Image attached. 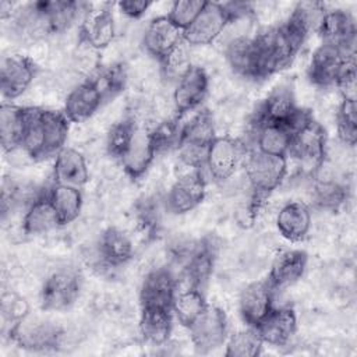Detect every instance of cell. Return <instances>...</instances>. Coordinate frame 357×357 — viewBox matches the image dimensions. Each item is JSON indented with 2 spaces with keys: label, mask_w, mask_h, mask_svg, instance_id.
Listing matches in <instances>:
<instances>
[{
  "label": "cell",
  "mask_w": 357,
  "mask_h": 357,
  "mask_svg": "<svg viewBox=\"0 0 357 357\" xmlns=\"http://www.w3.org/2000/svg\"><path fill=\"white\" fill-rule=\"evenodd\" d=\"M276 227L289 241H301L311 227V212L303 202H289L280 208L276 216Z\"/></svg>",
  "instance_id": "obj_28"
},
{
  "label": "cell",
  "mask_w": 357,
  "mask_h": 357,
  "mask_svg": "<svg viewBox=\"0 0 357 357\" xmlns=\"http://www.w3.org/2000/svg\"><path fill=\"white\" fill-rule=\"evenodd\" d=\"M181 124L177 119H169L159 123L152 131H149L151 141L155 146L156 153L169 151L172 148L178 146L180 137H181Z\"/></svg>",
  "instance_id": "obj_42"
},
{
  "label": "cell",
  "mask_w": 357,
  "mask_h": 357,
  "mask_svg": "<svg viewBox=\"0 0 357 357\" xmlns=\"http://www.w3.org/2000/svg\"><path fill=\"white\" fill-rule=\"evenodd\" d=\"M255 148L257 151L273 156H289L291 132L282 124L269 121H255Z\"/></svg>",
  "instance_id": "obj_33"
},
{
  "label": "cell",
  "mask_w": 357,
  "mask_h": 357,
  "mask_svg": "<svg viewBox=\"0 0 357 357\" xmlns=\"http://www.w3.org/2000/svg\"><path fill=\"white\" fill-rule=\"evenodd\" d=\"M265 75L286 68L301 49L305 38L300 35L287 22L269 28L255 36Z\"/></svg>",
  "instance_id": "obj_2"
},
{
  "label": "cell",
  "mask_w": 357,
  "mask_h": 357,
  "mask_svg": "<svg viewBox=\"0 0 357 357\" xmlns=\"http://www.w3.org/2000/svg\"><path fill=\"white\" fill-rule=\"evenodd\" d=\"M105 98L92 78L78 84L67 96L63 113L70 123H82L88 120L102 106Z\"/></svg>",
  "instance_id": "obj_20"
},
{
  "label": "cell",
  "mask_w": 357,
  "mask_h": 357,
  "mask_svg": "<svg viewBox=\"0 0 357 357\" xmlns=\"http://www.w3.org/2000/svg\"><path fill=\"white\" fill-rule=\"evenodd\" d=\"M208 92V75L199 66H191L177 81L173 92L174 107L178 114L192 112L201 106Z\"/></svg>",
  "instance_id": "obj_18"
},
{
  "label": "cell",
  "mask_w": 357,
  "mask_h": 357,
  "mask_svg": "<svg viewBox=\"0 0 357 357\" xmlns=\"http://www.w3.org/2000/svg\"><path fill=\"white\" fill-rule=\"evenodd\" d=\"M135 131H137V126L131 119H124L114 123L107 132V139H106L107 152L113 158L120 159L126 152V149L128 148Z\"/></svg>",
  "instance_id": "obj_40"
},
{
  "label": "cell",
  "mask_w": 357,
  "mask_h": 357,
  "mask_svg": "<svg viewBox=\"0 0 357 357\" xmlns=\"http://www.w3.org/2000/svg\"><path fill=\"white\" fill-rule=\"evenodd\" d=\"M132 243L130 237L117 227H107L99 238V259L112 268L121 266L132 258Z\"/></svg>",
  "instance_id": "obj_30"
},
{
  "label": "cell",
  "mask_w": 357,
  "mask_h": 357,
  "mask_svg": "<svg viewBox=\"0 0 357 357\" xmlns=\"http://www.w3.org/2000/svg\"><path fill=\"white\" fill-rule=\"evenodd\" d=\"M173 311L160 307H141L139 331L144 339L155 346L165 344L172 333Z\"/></svg>",
  "instance_id": "obj_31"
},
{
  "label": "cell",
  "mask_w": 357,
  "mask_h": 357,
  "mask_svg": "<svg viewBox=\"0 0 357 357\" xmlns=\"http://www.w3.org/2000/svg\"><path fill=\"white\" fill-rule=\"evenodd\" d=\"M53 180L56 184L81 188L89 180L85 158L74 148L64 146L54 155Z\"/></svg>",
  "instance_id": "obj_24"
},
{
  "label": "cell",
  "mask_w": 357,
  "mask_h": 357,
  "mask_svg": "<svg viewBox=\"0 0 357 357\" xmlns=\"http://www.w3.org/2000/svg\"><path fill=\"white\" fill-rule=\"evenodd\" d=\"M11 339L22 349L46 351L56 349L63 337V331L56 324L36 318H21L11 326Z\"/></svg>",
  "instance_id": "obj_9"
},
{
  "label": "cell",
  "mask_w": 357,
  "mask_h": 357,
  "mask_svg": "<svg viewBox=\"0 0 357 357\" xmlns=\"http://www.w3.org/2000/svg\"><path fill=\"white\" fill-rule=\"evenodd\" d=\"M91 78L96 82L105 100H107L123 91L127 81V71L123 64L117 63L102 68Z\"/></svg>",
  "instance_id": "obj_39"
},
{
  "label": "cell",
  "mask_w": 357,
  "mask_h": 357,
  "mask_svg": "<svg viewBox=\"0 0 357 357\" xmlns=\"http://www.w3.org/2000/svg\"><path fill=\"white\" fill-rule=\"evenodd\" d=\"M208 303L205 301L202 289L187 286L184 290L176 291L172 311L177 321L188 328L205 310Z\"/></svg>",
  "instance_id": "obj_35"
},
{
  "label": "cell",
  "mask_w": 357,
  "mask_h": 357,
  "mask_svg": "<svg viewBox=\"0 0 357 357\" xmlns=\"http://www.w3.org/2000/svg\"><path fill=\"white\" fill-rule=\"evenodd\" d=\"M326 134L324 127L312 119L305 120L291 132L289 155L298 159L301 163L319 169L325 159Z\"/></svg>",
  "instance_id": "obj_7"
},
{
  "label": "cell",
  "mask_w": 357,
  "mask_h": 357,
  "mask_svg": "<svg viewBox=\"0 0 357 357\" xmlns=\"http://www.w3.org/2000/svg\"><path fill=\"white\" fill-rule=\"evenodd\" d=\"M310 117L311 114L307 110L297 106L291 89L279 86L273 89L264 100L255 116V121L282 124L289 128L290 132H293Z\"/></svg>",
  "instance_id": "obj_6"
},
{
  "label": "cell",
  "mask_w": 357,
  "mask_h": 357,
  "mask_svg": "<svg viewBox=\"0 0 357 357\" xmlns=\"http://www.w3.org/2000/svg\"><path fill=\"white\" fill-rule=\"evenodd\" d=\"M255 329L264 343L271 346H284L296 333V312L290 307H273Z\"/></svg>",
  "instance_id": "obj_21"
},
{
  "label": "cell",
  "mask_w": 357,
  "mask_h": 357,
  "mask_svg": "<svg viewBox=\"0 0 357 357\" xmlns=\"http://www.w3.org/2000/svg\"><path fill=\"white\" fill-rule=\"evenodd\" d=\"M116 26L114 18L107 6L95 11H86L85 20L81 25V40L92 49H103L114 38Z\"/></svg>",
  "instance_id": "obj_26"
},
{
  "label": "cell",
  "mask_w": 357,
  "mask_h": 357,
  "mask_svg": "<svg viewBox=\"0 0 357 357\" xmlns=\"http://www.w3.org/2000/svg\"><path fill=\"white\" fill-rule=\"evenodd\" d=\"M307 252L301 250H287L279 254L272 266L268 276V283L271 287L276 290L286 289L294 284L305 272L307 268Z\"/></svg>",
  "instance_id": "obj_25"
},
{
  "label": "cell",
  "mask_w": 357,
  "mask_h": 357,
  "mask_svg": "<svg viewBox=\"0 0 357 357\" xmlns=\"http://www.w3.org/2000/svg\"><path fill=\"white\" fill-rule=\"evenodd\" d=\"M70 120L63 112L26 107L25 132L21 148L32 159L54 156L66 146Z\"/></svg>",
  "instance_id": "obj_1"
},
{
  "label": "cell",
  "mask_w": 357,
  "mask_h": 357,
  "mask_svg": "<svg viewBox=\"0 0 357 357\" xmlns=\"http://www.w3.org/2000/svg\"><path fill=\"white\" fill-rule=\"evenodd\" d=\"M26 121V107L4 102L0 109V137L4 152L21 148Z\"/></svg>",
  "instance_id": "obj_32"
},
{
  "label": "cell",
  "mask_w": 357,
  "mask_h": 357,
  "mask_svg": "<svg viewBox=\"0 0 357 357\" xmlns=\"http://www.w3.org/2000/svg\"><path fill=\"white\" fill-rule=\"evenodd\" d=\"M287 173V158L273 156L252 149L245 158V174L252 194L266 198L283 181Z\"/></svg>",
  "instance_id": "obj_4"
},
{
  "label": "cell",
  "mask_w": 357,
  "mask_h": 357,
  "mask_svg": "<svg viewBox=\"0 0 357 357\" xmlns=\"http://www.w3.org/2000/svg\"><path fill=\"white\" fill-rule=\"evenodd\" d=\"M325 15V7L318 1H300L293 8V13L287 18V24L294 28L305 39L312 32L317 31L321 25V21Z\"/></svg>",
  "instance_id": "obj_36"
},
{
  "label": "cell",
  "mask_w": 357,
  "mask_h": 357,
  "mask_svg": "<svg viewBox=\"0 0 357 357\" xmlns=\"http://www.w3.org/2000/svg\"><path fill=\"white\" fill-rule=\"evenodd\" d=\"M177 291V279L167 268H156L151 271L141 286V307L170 308Z\"/></svg>",
  "instance_id": "obj_17"
},
{
  "label": "cell",
  "mask_w": 357,
  "mask_h": 357,
  "mask_svg": "<svg viewBox=\"0 0 357 357\" xmlns=\"http://www.w3.org/2000/svg\"><path fill=\"white\" fill-rule=\"evenodd\" d=\"M47 194L60 218L61 225L71 223L78 218L82 208L81 188L54 183L47 190Z\"/></svg>",
  "instance_id": "obj_34"
},
{
  "label": "cell",
  "mask_w": 357,
  "mask_h": 357,
  "mask_svg": "<svg viewBox=\"0 0 357 357\" xmlns=\"http://www.w3.org/2000/svg\"><path fill=\"white\" fill-rule=\"evenodd\" d=\"M241 156L243 146L237 139L216 135L206 151L204 166H206L211 177L223 181L234 174Z\"/></svg>",
  "instance_id": "obj_12"
},
{
  "label": "cell",
  "mask_w": 357,
  "mask_h": 357,
  "mask_svg": "<svg viewBox=\"0 0 357 357\" xmlns=\"http://www.w3.org/2000/svg\"><path fill=\"white\" fill-rule=\"evenodd\" d=\"M356 22L350 13L344 10L325 11L318 28L322 43L354 50L356 45Z\"/></svg>",
  "instance_id": "obj_22"
},
{
  "label": "cell",
  "mask_w": 357,
  "mask_h": 357,
  "mask_svg": "<svg viewBox=\"0 0 357 357\" xmlns=\"http://www.w3.org/2000/svg\"><path fill=\"white\" fill-rule=\"evenodd\" d=\"M190 339L198 353H209L227 340V319L225 312L208 304L201 315L188 326Z\"/></svg>",
  "instance_id": "obj_8"
},
{
  "label": "cell",
  "mask_w": 357,
  "mask_h": 357,
  "mask_svg": "<svg viewBox=\"0 0 357 357\" xmlns=\"http://www.w3.org/2000/svg\"><path fill=\"white\" fill-rule=\"evenodd\" d=\"M216 258V244L212 237L199 240L187 254L184 264V279L188 286L202 289L208 282Z\"/></svg>",
  "instance_id": "obj_23"
},
{
  "label": "cell",
  "mask_w": 357,
  "mask_h": 357,
  "mask_svg": "<svg viewBox=\"0 0 357 357\" xmlns=\"http://www.w3.org/2000/svg\"><path fill=\"white\" fill-rule=\"evenodd\" d=\"M215 123L209 110H198L181 127V137L177 146L178 156L187 166L199 169L205 165L206 151L215 139Z\"/></svg>",
  "instance_id": "obj_3"
},
{
  "label": "cell",
  "mask_w": 357,
  "mask_h": 357,
  "mask_svg": "<svg viewBox=\"0 0 357 357\" xmlns=\"http://www.w3.org/2000/svg\"><path fill=\"white\" fill-rule=\"evenodd\" d=\"M336 130L339 139L353 146L357 141V112H356V99L343 98L337 116H336Z\"/></svg>",
  "instance_id": "obj_38"
},
{
  "label": "cell",
  "mask_w": 357,
  "mask_h": 357,
  "mask_svg": "<svg viewBox=\"0 0 357 357\" xmlns=\"http://www.w3.org/2000/svg\"><path fill=\"white\" fill-rule=\"evenodd\" d=\"M206 194V181L199 169L183 174L167 194V208L174 213H185L198 206Z\"/></svg>",
  "instance_id": "obj_14"
},
{
  "label": "cell",
  "mask_w": 357,
  "mask_h": 357,
  "mask_svg": "<svg viewBox=\"0 0 357 357\" xmlns=\"http://www.w3.org/2000/svg\"><path fill=\"white\" fill-rule=\"evenodd\" d=\"M184 31L180 29L167 15L153 18L144 33V46L149 54L159 61L174 50L183 39Z\"/></svg>",
  "instance_id": "obj_16"
},
{
  "label": "cell",
  "mask_w": 357,
  "mask_h": 357,
  "mask_svg": "<svg viewBox=\"0 0 357 357\" xmlns=\"http://www.w3.org/2000/svg\"><path fill=\"white\" fill-rule=\"evenodd\" d=\"M155 156L156 151L151 141L149 131L137 128L128 148L120 158V162L124 172L131 178H138L148 170Z\"/></svg>",
  "instance_id": "obj_27"
},
{
  "label": "cell",
  "mask_w": 357,
  "mask_h": 357,
  "mask_svg": "<svg viewBox=\"0 0 357 357\" xmlns=\"http://www.w3.org/2000/svg\"><path fill=\"white\" fill-rule=\"evenodd\" d=\"M81 279L71 269H60L49 275L40 289L39 298L43 310L63 311L71 307L78 298Z\"/></svg>",
  "instance_id": "obj_10"
},
{
  "label": "cell",
  "mask_w": 357,
  "mask_h": 357,
  "mask_svg": "<svg viewBox=\"0 0 357 357\" xmlns=\"http://www.w3.org/2000/svg\"><path fill=\"white\" fill-rule=\"evenodd\" d=\"M226 59L230 67L245 78H266L255 36H237L231 39L226 47Z\"/></svg>",
  "instance_id": "obj_13"
},
{
  "label": "cell",
  "mask_w": 357,
  "mask_h": 357,
  "mask_svg": "<svg viewBox=\"0 0 357 357\" xmlns=\"http://www.w3.org/2000/svg\"><path fill=\"white\" fill-rule=\"evenodd\" d=\"M149 6H151V3L144 1V0H124V1L117 3L119 10L130 18H139L141 15L145 14V11L149 8Z\"/></svg>",
  "instance_id": "obj_46"
},
{
  "label": "cell",
  "mask_w": 357,
  "mask_h": 357,
  "mask_svg": "<svg viewBox=\"0 0 357 357\" xmlns=\"http://www.w3.org/2000/svg\"><path fill=\"white\" fill-rule=\"evenodd\" d=\"M36 74L35 63L20 54L7 56L1 60L0 88L6 99H15L22 95Z\"/></svg>",
  "instance_id": "obj_15"
},
{
  "label": "cell",
  "mask_w": 357,
  "mask_h": 357,
  "mask_svg": "<svg viewBox=\"0 0 357 357\" xmlns=\"http://www.w3.org/2000/svg\"><path fill=\"white\" fill-rule=\"evenodd\" d=\"M137 220L142 230L152 233L158 229L160 222L159 206L152 198H144L137 205Z\"/></svg>",
  "instance_id": "obj_45"
},
{
  "label": "cell",
  "mask_w": 357,
  "mask_h": 357,
  "mask_svg": "<svg viewBox=\"0 0 357 357\" xmlns=\"http://www.w3.org/2000/svg\"><path fill=\"white\" fill-rule=\"evenodd\" d=\"M262 344L257 329L248 326V329L238 331L226 340L225 354L227 357H254L261 353Z\"/></svg>",
  "instance_id": "obj_37"
},
{
  "label": "cell",
  "mask_w": 357,
  "mask_h": 357,
  "mask_svg": "<svg viewBox=\"0 0 357 357\" xmlns=\"http://www.w3.org/2000/svg\"><path fill=\"white\" fill-rule=\"evenodd\" d=\"M344 185L331 178H319L314 185V199L321 208L336 209L346 201Z\"/></svg>",
  "instance_id": "obj_41"
},
{
  "label": "cell",
  "mask_w": 357,
  "mask_h": 357,
  "mask_svg": "<svg viewBox=\"0 0 357 357\" xmlns=\"http://www.w3.org/2000/svg\"><path fill=\"white\" fill-rule=\"evenodd\" d=\"M273 293L268 280L252 282L240 294V314L243 321L255 328L273 308Z\"/></svg>",
  "instance_id": "obj_19"
},
{
  "label": "cell",
  "mask_w": 357,
  "mask_h": 357,
  "mask_svg": "<svg viewBox=\"0 0 357 357\" xmlns=\"http://www.w3.org/2000/svg\"><path fill=\"white\" fill-rule=\"evenodd\" d=\"M230 24L223 3L205 1L204 8L194 22L184 29L183 39L190 46H202L212 43Z\"/></svg>",
  "instance_id": "obj_11"
},
{
  "label": "cell",
  "mask_w": 357,
  "mask_h": 357,
  "mask_svg": "<svg viewBox=\"0 0 357 357\" xmlns=\"http://www.w3.org/2000/svg\"><path fill=\"white\" fill-rule=\"evenodd\" d=\"M57 226H61L60 218L45 191L29 204L22 219V229L26 234H45Z\"/></svg>",
  "instance_id": "obj_29"
},
{
  "label": "cell",
  "mask_w": 357,
  "mask_h": 357,
  "mask_svg": "<svg viewBox=\"0 0 357 357\" xmlns=\"http://www.w3.org/2000/svg\"><path fill=\"white\" fill-rule=\"evenodd\" d=\"M202 0H177L172 4L167 17L180 28L187 29L204 8Z\"/></svg>",
  "instance_id": "obj_43"
},
{
  "label": "cell",
  "mask_w": 357,
  "mask_h": 357,
  "mask_svg": "<svg viewBox=\"0 0 357 357\" xmlns=\"http://www.w3.org/2000/svg\"><path fill=\"white\" fill-rule=\"evenodd\" d=\"M163 73L167 78L178 81L192 66L190 61V54L187 52V47L181 42L174 50H172L166 57L160 60Z\"/></svg>",
  "instance_id": "obj_44"
},
{
  "label": "cell",
  "mask_w": 357,
  "mask_h": 357,
  "mask_svg": "<svg viewBox=\"0 0 357 357\" xmlns=\"http://www.w3.org/2000/svg\"><path fill=\"white\" fill-rule=\"evenodd\" d=\"M353 61H356L354 50L321 43L311 57L308 78L312 84L322 88L336 86L343 71Z\"/></svg>",
  "instance_id": "obj_5"
}]
</instances>
